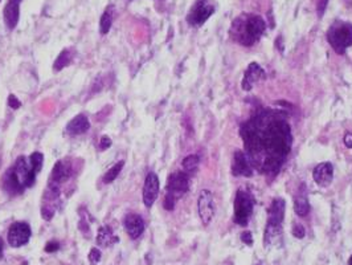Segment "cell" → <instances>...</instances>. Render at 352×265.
Instances as JSON below:
<instances>
[{
	"instance_id": "obj_5",
	"label": "cell",
	"mask_w": 352,
	"mask_h": 265,
	"mask_svg": "<svg viewBox=\"0 0 352 265\" xmlns=\"http://www.w3.org/2000/svg\"><path fill=\"white\" fill-rule=\"evenodd\" d=\"M215 6L209 0H196L187 15V23L192 26H200L213 15Z\"/></svg>"
},
{
	"instance_id": "obj_30",
	"label": "cell",
	"mask_w": 352,
	"mask_h": 265,
	"mask_svg": "<svg viewBox=\"0 0 352 265\" xmlns=\"http://www.w3.org/2000/svg\"><path fill=\"white\" fill-rule=\"evenodd\" d=\"M292 234L294 238H303L305 235H306V231H305V227H303L302 224H294V226H293Z\"/></svg>"
},
{
	"instance_id": "obj_17",
	"label": "cell",
	"mask_w": 352,
	"mask_h": 265,
	"mask_svg": "<svg viewBox=\"0 0 352 265\" xmlns=\"http://www.w3.org/2000/svg\"><path fill=\"white\" fill-rule=\"evenodd\" d=\"M20 3H16V2H12V0H8L7 6L4 7L3 11V19H4V24L7 26L8 30H13L17 23H19L20 19Z\"/></svg>"
},
{
	"instance_id": "obj_34",
	"label": "cell",
	"mask_w": 352,
	"mask_h": 265,
	"mask_svg": "<svg viewBox=\"0 0 352 265\" xmlns=\"http://www.w3.org/2000/svg\"><path fill=\"white\" fill-rule=\"evenodd\" d=\"M8 105H9V108H12V109H19L20 105H21V102H20L19 100H17V97L13 94H9L8 96Z\"/></svg>"
},
{
	"instance_id": "obj_25",
	"label": "cell",
	"mask_w": 352,
	"mask_h": 265,
	"mask_svg": "<svg viewBox=\"0 0 352 265\" xmlns=\"http://www.w3.org/2000/svg\"><path fill=\"white\" fill-rule=\"evenodd\" d=\"M199 163H200V158L196 154H191V156H186L183 159L182 166L184 168V172L187 174H191V172H195L199 167Z\"/></svg>"
},
{
	"instance_id": "obj_4",
	"label": "cell",
	"mask_w": 352,
	"mask_h": 265,
	"mask_svg": "<svg viewBox=\"0 0 352 265\" xmlns=\"http://www.w3.org/2000/svg\"><path fill=\"white\" fill-rule=\"evenodd\" d=\"M253 208L254 202L252 195L244 190H239L235 198V212H233L235 223L241 227H246L253 215Z\"/></svg>"
},
{
	"instance_id": "obj_21",
	"label": "cell",
	"mask_w": 352,
	"mask_h": 265,
	"mask_svg": "<svg viewBox=\"0 0 352 265\" xmlns=\"http://www.w3.org/2000/svg\"><path fill=\"white\" fill-rule=\"evenodd\" d=\"M3 187L8 194H20L23 191V187L19 184L17 179H16L13 170L8 171L5 176L3 179Z\"/></svg>"
},
{
	"instance_id": "obj_26",
	"label": "cell",
	"mask_w": 352,
	"mask_h": 265,
	"mask_svg": "<svg viewBox=\"0 0 352 265\" xmlns=\"http://www.w3.org/2000/svg\"><path fill=\"white\" fill-rule=\"evenodd\" d=\"M123 164H125V160H119L118 163H115V164L107 171L106 174L103 175V183H105V184H109V183L114 182V180L118 178V175H119V172L122 171V168H123Z\"/></svg>"
},
{
	"instance_id": "obj_38",
	"label": "cell",
	"mask_w": 352,
	"mask_h": 265,
	"mask_svg": "<svg viewBox=\"0 0 352 265\" xmlns=\"http://www.w3.org/2000/svg\"><path fill=\"white\" fill-rule=\"evenodd\" d=\"M349 265H352V254L350 256V258H349Z\"/></svg>"
},
{
	"instance_id": "obj_12",
	"label": "cell",
	"mask_w": 352,
	"mask_h": 265,
	"mask_svg": "<svg viewBox=\"0 0 352 265\" xmlns=\"http://www.w3.org/2000/svg\"><path fill=\"white\" fill-rule=\"evenodd\" d=\"M313 178H314L315 183L322 187V188H327L331 186L334 180V166L331 162H322L319 163L318 166H315L313 170Z\"/></svg>"
},
{
	"instance_id": "obj_19",
	"label": "cell",
	"mask_w": 352,
	"mask_h": 265,
	"mask_svg": "<svg viewBox=\"0 0 352 265\" xmlns=\"http://www.w3.org/2000/svg\"><path fill=\"white\" fill-rule=\"evenodd\" d=\"M294 211L298 216L301 218H305V216L309 215V211H310V203H309V199H307V192H306V187L302 186L301 190H299L298 195L294 199Z\"/></svg>"
},
{
	"instance_id": "obj_35",
	"label": "cell",
	"mask_w": 352,
	"mask_h": 265,
	"mask_svg": "<svg viewBox=\"0 0 352 265\" xmlns=\"http://www.w3.org/2000/svg\"><path fill=\"white\" fill-rule=\"evenodd\" d=\"M327 4H329V0H319V3H318V15H319V18H322L323 14H325L326 8H327Z\"/></svg>"
},
{
	"instance_id": "obj_7",
	"label": "cell",
	"mask_w": 352,
	"mask_h": 265,
	"mask_svg": "<svg viewBox=\"0 0 352 265\" xmlns=\"http://www.w3.org/2000/svg\"><path fill=\"white\" fill-rule=\"evenodd\" d=\"M30 235H32V231H30L29 224H27L25 222H16L8 230V244L12 248H20L29 242Z\"/></svg>"
},
{
	"instance_id": "obj_15",
	"label": "cell",
	"mask_w": 352,
	"mask_h": 265,
	"mask_svg": "<svg viewBox=\"0 0 352 265\" xmlns=\"http://www.w3.org/2000/svg\"><path fill=\"white\" fill-rule=\"evenodd\" d=\"M123 227H125L127 235L133 240H135V238H140L144 232V222L140 215L129 214V215H126L125 220H123Z\"/></svg>"
},
{
	"instance_id": "obj_31",
	"label": "cell",
	"mask_w": 352,
	"mask_h": 265,
	"mask_svg": "<svg viewBox=\"0 0 352 265\" xmlns=\"http://www.w3.org/2000/svg\"><path fill=\"white\" fill-rule=\"evenodd\" d=\"M58 250H60V242H56V240H50L44 246V250H45L46 254H53V252H57Z\"/></svg>"
},
{
	"instance_id": "obj_28",
	"label": "cell",
	"mask_w": 352,
	"mask_h": 265,
	"mask_svg": "<svg viewBox=\"0 0 352 265\" xmlns=\"http://www.w3.org/2000/svg\"><path fill=\"white\" fill-rule=\"evenodd\" d=\"M101 256H102V254H101V250L98 248H91L89 254H87V260H89L90 265H97L101 260Z\"/></svg>"
},
{
	"instance_id": "obj_22",
	"label": "cell",
	"mask_w": 352,
	"mask_h": 265,
	"mask_svg": "<svg viewBox=\"0 0 352 265\" xmlns=\"http://www.w3.org/2000/svg\"><path fill=\"white\" fill-rule=\"evenodd\" d=\"M282 236V226H272V224H266L265 235H264V242L265 246H272L273 242H276L278 238Z\"/></svg>"
},
{
	"instance_id": "obj_39",
	"label": "cell",
	"mask_w": 352,
	"mask_h": 265,
	"mask_svg": "<svg viewBox=\"0 0 352 265\" xmlns=\"http://www.w3.org/2000/svg\"><path fill=\"white\" fill-rule=\"evenodd\" d=\"M12 2H16V3H20L21 0H12Z\"/></svg>"
},
{
	"instance_id": "obj_13",
	"label": "cell",
	"mask_w": 352,
	"mask_h": 265,
	"mask_svg": "<svg viewBox=\"0 0 352 265\" xmlns=\"http://www.w3.org/2000/svg\"><path fill=\"white\" fill-rule=\"evenodd\" d=\"M232 174L235 176H246V178H250L253 175V167L250 164L248 156H245V152L241 150H237L233 156Z\"/></svg>"
},
{
	"instance_id": "obj_32",
	"label": "cell",
	"mask_w": 352,
	"mask_h": 265,
	"mask_svg": "<svg viewBox=\"0 0 352 265\" xmlns=\"http://www.w3.org/2000/svg\"><path fill=\"white\" fill-rule=\"evenodd\" d=\"M111 144H113V142H111V140H110L107 136H103L102 138L99 140V148H101L102 152L111 148Z\"/></svg>"
},
{
	"instance_id": "obj_16",
	"label": "cell",
	"mask_w": 352,
	"mask_h": 265,
	"mask_svg": "<svg viewBox=\"0 0 352 265\" xmlns=\"http://www.w3.org/2000/svg\"><path fill=\"white\" fill-rule=\"evenodd\" d=\"M285 208H286V203L282 198H276L272 202V204L268 211V223L272 226H282L285 218Z\"/></svg>"
},
{
	"instance_id": "obj_36",
	"label": "cell",
	"mask_w": 352,
	"mask_h": 265,
	"mask_svg": "<svg viewBox=\"0 0 352 265\" xmlns=\"http://www.w3.org/2000/svg\"><path fill=\"white\" fill-rule=\"evenodd\" d=\"M343 144L347 148H352V132H346L345 136H343Z\"/></svg>"
},
{
	"instance_id": "obj_2",
	"label": "cell",
	"mask_w": 352,
	"mask_h": 265,
	"mask_svg": "<svg viewBox=\"0 0 352 265\" xmlns=\"http://www.w3.org/2000/svg\"><path fill=\"white\" fill-rule=\"evenodd\" d=\"M266 30L265 20L260 15L243 14L237 16L231 26L232 38L244 46H252L260 40Z\"/></svg>"
},
{
	"instance_id": "obj_41",
	"label": "cell",
	"mask_w": 352,
	"mask_h": 265,
	"mask_svg": "<svg viewBox=\"0 0 352 265\" xmlns=\"http://www.w3.org/2000/svg\"><path fill=\"white\" fill-rule=\"evenodd\" d=\"M0 2H1V0H0Z\"/></svg>"
},
{
	"instance_id": "obj_18",
	"label": "cell",
	"mask_w": 352,
	"mask_h": 265,
	"mask_svg": "<svg viewBox=\"0 0 352 265\" xmlns=\"http://www.w3.org/2000/svg\"><path fill=\"white\" fill-rule=\"evenodd\" d=\"M89 129H90V122L85 114H78L73 120H70L66 125V132L72 136H80V134L86 132Z\"/></svg>"
},
{
	"instance_id": "obj_40",
	"label": "cell",
	"mask_w": 352,
	"mask_h": 265,
	"mask_svg": "<svg viewBox=\"0 0 352 265\" xmlns=\"http://www.w3.org/2000/svg\"><path fill=\"white\" fill-rule=\"evenodd\" d=\"M130 2H131V0H130Z\"/></svg>"
},
{
	"instance_id": "obj_1",
	"label": "cell",
	"mask_w": 352,
	"mask_h": 265,
	"mask_svg": "<svg viewBox=\"0 0 352 265\" xmlns=\"http://www.w3.org/2000/svg\"><path fill=\"white\" fill-rule=\"evenodd\" d=\"M241 136L250 164L262 174L277 172L292 152V128L273 110H262L245 122Z\"/></svg>"
},
{
	"instance_id": "obj_27",
	"label": "cell",
	"mask_w": 352,
	"mask_h": 265,
	"mask_svg": "<svg viewBox=\"0 0 352 265\" xmlns=\"http://www.w3.org/2000/svg\"><path fill=\"white\" fill-rule=\"evenodd\" d=\"M28 159H29L30 166H32V168L34 170V172H36V174L40 172L42 168V163H44V156H42V152H32Z\"/></svg>"
},
{
	"instance_id": "obj_6",
	"label": "cell",
	"mask_w": 352,
	"mask_h": 265,
	"mask_svg": "<svg viewBox=\"0 0 352 265\" xmlns=\"http://www.w3.org/2000/svg\"><path fill=\"white\" fill-rule=\"evenodd\" d=\"M12 170H13V174H15L17 182H19V184L23 188H28V187H32L34 184L36 172H34V170L30 166L29 159H27L25 156L17 158L15 167Z\"/></svg>"
},
{
	"instance_id": "obj_29",
	"label": "cell",
	"mask_w": 352,
	"mask_h": 265,
	"mask_svg": "<svg viewBox=\"0 0 352 265\" xmlns=\"http://www.w3.org/2000/svg\"><path fill=\"white\" fill-rule=\"evenodd\" d=\"M176 202H178V199H175L174 196H171V195L166 194L164 202H163V207H164V210H167V211H172V210L175 208Z\"/></svg>"
},
{
	"instance_id": "obj_37",
	"label": "cell",
	"mask_w": 352,
	"mask_h": 265,
	"mask_svg": "<svg viewBox=\"0 0 352 265\" xmlns=\"http://www.w3.org/2000/svg\"><path fill=\"white\" fill-rule=\"evenodd\" d=\"M3 258V240L0 238V258Z\"/></svg>"
},
{
	"instance_id": "obj_8",
	"label": "cell",
	"mask_w": 352,
	"mask_h": 265,
	"mask_svg": "<svg viewBox=\"0 0 352 265\" xmlns=\"http://www.w3.org/2000/svg\"><path fill=\"white\" fill-rule=\"evenodd\" d=\"M188 188H190V178L187 172L176 171L167 179V194L174 196L175 199H180L188 191Z\"/></svg>"
},
{
	"instance_id": "obj_23",
	"label": "cell",
	"mask_w": 352,
	"mask_h": 265,
	"mask_svg": "<svg viewBox=\"0 0 352 265\" xmlns=\"http://www.w3.org/2000/svg\"><path fill=\"white\" fill-rule=\"evenodd\" d=\"M113 8L109 7L106 11L103 12L102 16H101V20H99V34H109L110 28L113 26Z\"/></svg>"
},
{
	"instance_id": "obj_10",
	"label": "cell",
	"mask_w": 352,
	"mask_h": 265,
	"mask_svg": "<svg viewBox=\"0 0 352 265\" xmlns=\"http://www.w3.org/2000/svg\"><path fill=\"white\" fill-rule=\"evenodd\" d=\"M159 178L155 172H148L143 184V203L144 206L150 208L155 203L156 198L159 195Z\"/></svg>"
},
{
	"instance_id": "obj_9",
	"label": "cell",
	"mask_w": 352,
	"mask_h": 265,
	"mask_svg": "<svg viewBox=\"0 0 352 265\" xmlns=\"http://www.w3.org/2000/svg\"><path fill=\"white\" fill-rule=\"evenodd\" d=\"M197 212L200 216L201 223L208 226L215 216V199L209 190H201L197 198Z\"/></svg>"
},
{
	"instance_id": "obj_24",
	"label": "cell",
	"mask_w": 352,
	"mask_h": 265,
	"mask_svg": "<svg viewBox=\"0 0 352 265\" xmlns=\"http://www.w3.org/2000/svg\"><path fill=\"white\" fill-rule=\"evenodd\" d=\"M70 62H72V54H70V50H62V52L58 54V57L56 58V61H54V65H53L54 72H60L61 69L66 68Z\"/></svg>"
},
{
	"instance_id": "obj_20",
	"label": "cell",
	"mask_w": 352,
	"mask_h": 265,
	"mask_svg": "<svg viewBox=\"0 0 352 265\" xmlns=\"http://www.w3.org/2000/svg\"><path fill=\"white\" fill-rule=\"evenodd\" d=\"M119 242L118 236H115L111 231V228L109 226H103V227L98 228V234H97V244L102 248H109V246H114Z\"/></svg>"
},
{
	"instance_id": "obj_11",
	"label": "cell",
	"mask_w": 352,
	"mask_h": 265,
	"mask_svg": "<svg viewBox=\"0 0 352 265\" xmlns=\"http://www.w3.org/2000/svg\"><path fill=\"white\" fill-rule=\"evenodd\" d=\"M266 73L265 70L262 69V66L257 62H250L248 69H246L245 74H244L243 82H241V86L245 92H249L253 89V86L256 84H258L262 80H265Z\"/></svg>"
},
{
	"instance_id": "obj_14",
	"label": "cell",
	"mask_w": 352,
	"mask_h": 265,
	"mask_svg": "<svg viewBox=\"0 0 352 265\" xmlns=\"http://www.w3.org/2000/svg\"><path fill=\"white\" fill-rule=\"evenodd\" d=\"M72 176V164L65 159V160H58L54 164L53 170L50 172V183L52 186L60 187L62 183H65Z\"/></svg>"
},
{
	"instance_id": "obj_3",
	"label": "cell",
	"mask_w": 352,
	"mask_h": 265,
	"mask_svg": "<svg viewBox=\"0 0 352 265\" xmlns=\"http://www.w3.org/2000/svg\"><path fill=\"white\" fill-rule=\"evenodd\" d=\"M327 42L338 54H343L352 46V24L343 20L334 22L327 30Z\"/></svg>"
},
{
	"instance_id": "obj_33",
	"label": "cell",
	"mask_w": 352,
	"mask_h": 265,
	"mask_svg": "<svg viewBox=\"0 0 352 265\" xmlns=\"http://www.w3.org/2000/svg\"><path fill=\"white\" fill-rule=\"evenodd\" d=\"M241 242H243L244 244H246V246H253V235H252V232L244 231L243 234H241Z\"/></svg>"
}]
</instances>
